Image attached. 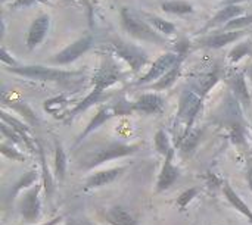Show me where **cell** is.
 Segmentation results:
<instances>
[{
    "label": "cell",
    "mask_w": 252,
    "mask_h": 225,
    "mask_svg": "<svg viewBox=\"0 0 252 225\" xmlns=\"http://www.w3.org/2000/svg\"><path fill=\"white\" fill-rule=\"evenodd\" d=\"M139 149H140V144H127V143H121V141L100 143V144H96L94 147L86 150L77 159V165L80 169L89 171V169H93L105 162L131 156V155L137 153Z\"/></svg>",
    "instance_id": "6da1fadb"
},
{
    "label": "cell",
    "mask_w": 252,
    "mask_h": 225,
    "mask_svg": "<svg viewBox=\"0 0 252 225\" xmlns=\"http://www.w3.org/2000/svg\"><path fill=\"white\" fill-rule=\"evenodd\" d=\"M204 97L196 90H185L179 100V111L174 119V147H179L185 137L193 130L196 116L202 109Z\"/></svg>",
    "instance_id": "7a4b0ae2"
},
{
    "label": "cell",
    "mask_w": 252,
    "mask_h": 225,
    "mask_svg": "<svg viewBox=\"0 0 252 225\" xmlns=\"http://www.w3.org/2000/svg\"><path fill=\"white\" fill-rule=\"evenodd\" d=\"M9 72L38 80V81H52V83H69L77 81L81 78V72L77 71H63V69H55L47 68L43 65H18V66H9L6 68Z\"/></svg>",
    "instance_id": "3957f363"
},
{
    "label": "cell",
    "mask_w": 252,
    "mask_h": 225,
    "mask_svg": "<svg viewBox=\"0 0 252 225\" xmlns=\"http://www.w3.org/2000/svg\"><path fill=\"white\" fill-rule=\"evenodd\" d=\"M121 24L123 28L134 38L142 41H149L155 44H165L167 40L164 35L155 31L154 27H151L145 18H140L136 12H133L130 7L121 9Z\"/></svg>",
    "instance_id": "277c9868"
},
{
    "label": "cell",
    "mask_w": 252,
    "mask_h": 225,
    "mask_svg": "<svg viewBox=\"0 0 252 225\" xmlns=\"http://www.w3.org/2000/svg\"><path fill=\"white\" fill-rule=\"evenodd\" d=\"M185 55H182L177 50H170L167 53H162L148 69L145 75H142L137 81H134V85H151L157 83L159 78H162L171 68H174L179 62L185 60Z\"/></svg>",
    "instance_id": "5b68a950"
},
{
    "label": "cell",
    "mask_w": 252,
    "mask_h": 225,
    "mask_svg": "<svg viewBox=\"0 0 252 225\" xmlns=\"http://www.w3.org/2000/svg\"><path fill=\"white\" fill-rule=\"evenodd\" d=\"M41 189L43 183H37L31 186L27 192H24L18 200V211L25 224H35V221H38L41 215Z\"/></svg>",
    "instance_id": "8992f818"
},
{
    "label": "cell",
    "mask_w": 252,
    "mask_h": 225,
    "mask_svg": "<svg viewBox=\"0 0 252 225\" xmlns=\"http://www.w3.org/2000/svg\"><path fill=\"white\" fill-rule=\"evenodd\" d=\"M111 47L114 50V53L121 57L133 72H139L146 63H148V55L146 52H143L140 47L126 43L123 40H114L111 43Z\"/></svg>",
    "instance_id": "52a82bcc"
},
{
    "label": "cell",
    "mask_w": 252,
    "mask_h": 225,
    "mask_svg": "<svg viewBox=\"0 0 252 225\" xmlns=\"http://www.w3.org/2000/svg\"><path fill=\"white\" fill-rule=\"evenodd\" d=\"M121 78H123V72L118 68V65L115 63V60L111 57H105L102 60L100 66L94 71V74L92 77V84H93V87L105 91L106 88H109L114 84H117L118 81H121Z\"/></svg>",
    "instance_id": "ba28073f"
},
{
    "label": "cell",
    "mask_w": 252,
    "mask_h": 225,
    "mask_svg": "<svg viewBox=\"0 0 252 225\" xmlns=\"http://www.w3.org/2000/svg\"><path fill=\"white\" fill-rule=\"evenodd\" d=\"M94 38L93 35L87 34L81 38H78L77 41H74L72 44H69L68 47H65L63 50H61L59 53H56L50 62L55 65H68L74 60H77L78 57H81L86 52H89L93 47Z\"/></svg>",
    "instance_id": "9c48e42d"
},
{
    "label": "cell",
    "mask_w": 252,
    "mask_h": 225,
    "mask_svg": "<svg viewBox=\"0 0 252 225\" xmlns=\"http://www.w3.org/2000/svg\"><path fill=\"white\" fill-rule=\"evenodd\" d=\"M174 150H176V147H173L170 150V153L164 158V164H162V168L159 171L158 181H157V192L158 193L168 190L180 177V171L174 165Z\"/></svg>",
    "instance_id": "30bf717a"
},
{
    "label": "cell",
    "mask_w": 252,
    "mask_h": 225,
    "mask_svg": "<svg viewBox=\"0 0 252 225\" xmlns=\"http://www.w3.org/2000/svg\"><path fill=\"white\" fill-rule=\"evenodd\" d=\"M165 100L158 93H143L133 102V109L145 115H159L164 112Z\"/></svg>",
    "instance_id": "8fae6325"
},
{
    "label": "cell",
    "mask_w": 252,
    "mask_h": 225,
    "mask_svg": "<svg viewBox=\"0 0 252 225\" xmlns=\"http://www.w3.org/2000/svg\"><path fill=\"white\" fill-rule=\"evenodd\" d=\"M49 27H50V16L47 13H41L38 15L27 34V49L28 50H34L35 47H38L43 40L46 38L47 32H49Z\"/></svg>",
    "instance_id": "7c38bea8"
},
{
    "label": "cell",
    "mask_w": 252,
    "mask_h": 225,
    "mask_svg": "<svg viewBox=\"0 0 252 225\" xmlns=\"http://www.w3.org/2000/svg\"><path fill=\"white\" fill-rule=\"evenodd\" d=\"M126 169H127L126 167H118V168H109V169L97 171L86 180L84 190H94V189L105 187V186L114 183L121 174H124Z\"/></svg>",
    "instance_id": "4fadbf2b"
},
{
    "label": "cell",
    "mask_w": 252,
    "mask_h": 225,
    "mask_svg": "<svg viewBox=\"0 0 252 225\" xmlns=\"http://www.w3.org/2000/svg\"><path fill=\"white\" fill-rule=\"evenodd\" d=\"M103 217L111 225H139L137 218L133 215V212L121 205L106 208L103 211Z\"/></svg>",
    "instance_id": "5bb4252c"
},
{
    "label": "cell",
    "mask_w": 252,
    "mask_h": 225,
    "mask_svg": "<svg viewBox=\"0 0 252 225\" xmlns=\"http://www.w3.org/2000/svg\"><path fill=\"white\" fill-rule=\"evenodd\" d=\"M112 116H117V112H115V109H114V105H103L97 112H96V115L92 118V121L87 124V127L84 128V131L78 136V139H77V141H75V146L77 144H80L87 136H90L93 131H96L100 125H103L108 119H111Z\"/></svg>",
    "instance_id": "9a60e30c"
},
{
    "label": "cell",
    "mask_w": 252,
    "mask_h": 225,
    "mask_svg": "<svg viewBox=\"0 0 252 225\" xmlns=\"http://www.w3.org/2000/svg\"><path fill=\"white\" fill-rule=\"evenodd\" d=\"M244 34H245V31H242V29L221 31V32H217V34H213V35H208V37L202 38L199 41V44L204 46V47H208V49H221V47L239 40Z\"/></svg>",
    "instance_id": "2e32d148"
},
{
    "label": "cell",
    "mask_w": 252,
    "mask_h": 225,
    "mask_svg": "<svg viewBox=\"0 0 252 225\" xmlns=\"http://www.w3.org/2000/svg\"><path fill=\"white\" fill-rule=\"evenodd\" d=\"M229 84H230V88H232V91L235 94V99L239 103H242L244 106H250L251 105V94H250V90H248L245 72L236 71L229 78Z\"/></svg>",
    "instance_id": "e0dca14e"
},
{
    "label": "cell",
    "mask_w": 252,
    "mask_h": 225,
    "mask_svg": "<svg viewBox=\"0 0 252 225\" xmlns=\"http://www.w3.org/2000/svg\"><path fill=\"white\" fill-rule=\"evenodd\" d=\"M242 13H244V7L241 4H226L223 9H220L216 13L214 18L210 19V22L205 25L204 31L210 29V28H214V27H219V25H226L230 21H233L235 18L242 16Z\"/></svg>",
    "instance_id": "ac0fdd59"
},
{
    "label": "cell",
    "mask_w": 252,
    "mask_h": 225,
    "mask_svg": "<svg viewBox=\"0 0 252 225\" xmlns=\"http://www.w3.org/2000/svg\"><path fill=\"white\" fill-rule=\"evenodd\" d=\"M0 115H1V121L6 122L9 127H12V128L21 136V139H22L24 143H25V147H27L31 153H35V152H37V147L34 146V139H31V136H30V128H28L22 121H19V119H16V118H13V116H9V115L4 113V112H1Z\"/></svg>",
    "instance_id": "d6986e66"
},
{
    "label": "cell",
    "mask_w": 252,
    "mask_h": 225,
    "mask_svg": "<svg viewBox=\"0 0 252 225\" xmlns=\"http://www.w3.org/2000/svg\"><path fill=\"white\" fill-rule=\"evenodd\" d=\"M223 193H224V197L229 200V203L238 211V212H241L245 218H248V221L251 223L252 225V211L250 209V206L242 200V197L230 187V184L229 183H226L224 181V184H223Z\"/></svg>",
    "instance_id": "ffe728a7"
},
{
    "label": "cell",
    "mask_w": 252,
    "mask_h": 225,
    "mask_svg": "<svg viewBox=\"0 0 252 225\" xmlns=\"http://www.w3.org/2000/svg\"><path fill=\"white\" fill-rule=\"evenodd\" d=\"M182 63L183 62H179L174 68H171L162 78H159L157 83L151 84V85H146L149 90H154V91H164V90H168L176 81L177 78L180 77V72H182Z\"/></svg>",
    "instance_id": "44dd1931"
},
{
    "label": "cell",
    "mask_w": 252,
    "mask_h": 225,
    "mask_svg": "<svg viewBox=\"0 0 252 225\" xmlns=\"http://www.w3.org/2000/svg\"><path fill=\"white\" fill-rule=\"evenodd\" d=\"M55 178L59 181H63L65 175H66V168H68V156L66 152L63 149V146L56 141L55 143Z\"/></svg>",
    "instance_id": "7402d4cb"
},
{
    "label": "cell",
    "mask_w": 252,
    "mask_h": 225,
    "mask_svg": "<svg viewBox=\"0 0 252 225\" xmlns=\"http://www.w3.org/2000/svg\"><path fill=\"white\" fill-rule=\"evenodd\" d=\"M143 18H145V21H146L151 27L155 28L157 32H159V34L164 35V37H165V35H173V34L177 31V27H176L173 22L165 21V19L161 18V16L143 13Z\"/></svg>",
    "instance_id": "603a6c76"
},
{
    "label": "cell",
    "mask_w": 252,
    "mask_h": 225,
    "mask_svg": "<svg viewBox=\"0 0 252 225\" xmlns=\"http://www.w3.org/2000/svg\"><path fill=\"white\" fill-rule=\"evenodd\" d=\"M37 144V153L40 156V162H41V183H43V187L46 190V196L50 197L52 196V192H53V177L49 171V167H47V161H46V155H44V150L41 147V144L38 141H35Z\"/></svg>",
    "instance_id": "cb8c5ba5"
},
{
    "label": "cell",
    "mask_w": 252,
    "mask_h": 225,
    "mask_svg": "<svg viewBox=\"0 0 252 225\" xmlns=\"http://www.w3.org/2000/svg\"><path fill=\"white\" fill-rule=\"evenodd\" d=\"M161 9L167 13H173V15H189L193 12V6L189 1L185 0H171V1H165L161 4Z\"/></svg>",
    "instance_id": "d4e9b609"
},
{
    "label": "cell",
    "mask_w": 252,
    "mask_h": 225,
    "mask_svg": "<svg viewBox=\"0 0 252 225\" xmlns=\"http://www.w3.org/2000/svg\"><path fill=\"white\" fill-rule=\"evenodd\" d=\"M154 144H155V150L161 155V156H167L170 153V150L173 149L171 146V141H170V137L168 134L165 133V130H158L157 134L154 136Z\"/></svg>",
    "instance_id": "484cf974"
},
{
    "label": "cell",
    "mask_w": 252,
    "mask_h": 225,
    "mask_svg": "<svg viewBox=\"0 0 252 225\" xmlns=\"http://www.w3.org/2000/svg\"><path fill=\"white\" fill-rule=\"evenodd\" d=\"M201 134H202V131H201L199 128H193V130L185 137V140L180 143V146H179L180 152H182L183 155H190V153L195 150V147L198 146L199 139H201Z\"/></svg>",
    "instance_id": "4316f807"
},
{
    "label": "cell",
    "mask_w": 252,
    "mask_h": 225,
    "mask_svg": "<svg viewBox=\"0 0 252 225\" xmlns=\"http://www.w3.org/2000/svg\"><path fill=\"white\" fill-rule=\"evenodd\" d=\"M66 106H68V100L65 96H58V97H53V99L44 102V111L52 113L56 118H61L59 113H63V109Z\"/></svg>",
    "instance_id": "83f0119b"
},
{
    "label": "cell",
    "mask_w": 252,
    "mask_h": 225,
    "mask_svg": "<svg viewBox=\"0 0 252 225\" xmlns=\"http://www.w3.org/2000/svg\"><path fill=\"white\" fill-rule=\"evenodd\" d=\"M252 55V43L251 41H244V43H239L236 44L230 53H229V59L232 63H238L241 59H244L245 56Z\"/></svg>",
    "instance_id": "f1b7e54d"
},
{
    "label": "cell",
    "mask_w": 252,
    "mask_h": 225,
    "mask_svg": "<svg viewBox=\"0 0 252 225\" xmlns=\"http://www.w3.org/2000/svg\"><path fill=\"white\" fill-rule=\"evenodd\" d=\"M199 193H201V189H199V187H190V189L185 190V192L177 197V200H176V205H177L179 211H180V212L186 211V208L189 206V203H190Z\"/></svg>",
    "instance_id": "f546056e"
},
{
    "label": "cell",
    "mask_w": 252,
    "mask_h": 225,
    "mask_svg": "<svg viewBox=\"0 0 252 225\" xmlns=\"http://www.w3.org/2000/svg\"><path fill=\"white\" fill-rule=\"evenodd\" d=\"M13 143H10V146L9 144H6V141L3 140L1 141V144H0V150H1V153H3V156H6V158H9V159H12V161H18V162H25V155L24 153H21L19 150H16L13 146H12Z\"/></svg>",
    "instance_id": "4dcf8cb0"
},
{
    "label": "cell",
    "mask_w": 252,
    "mask_h": 225,
    "mask_svg": "<svg viewBox=\"0 0 252 225\" xmlns=\"http://www.w3.org/2000/svg\"><path fill=\"white\" fill-rule=\"evenodd\" d=\"M0 130H1V134H3V137L4 139H7L10 143H13V144H18V146H24L25 147V143H24V140L21 139V136L12 128V127H9L6 122H3L1 121V125H0Z\"/></svg>",
    "instance_id": "1f68e13d"
},
{
    "label": "cell",
    "mask_w": 252,
    "mask_h": 225,
    "mask_svg": "<svg viewBox=\"0 0 252 225\" xmlns=\"http://www.w3.org/2000/svg\"><path fill=\"white\" fill-rule=\"evenodd\" d=\"M252 24V13L251 15H247V16H239V18H235L233 21H230L229 24L224 25V31H235V29H241V28H245L248 25Z\"/></svg>",
    "instance_id": "d6a6232c"
},
{
    "label": "cell",
    "mask_w": 252,
    "mask_h": 225,
    "mask_svg": "<svg viewBox=\"0 0 252 225\" xmlns=\"http://www.w3.org/2000/svg\"><path fill=\"white\" fill-rule=\"evenodd\" d=\"M63 225H96L93 224L89 218H86V217H71V218H68V221H65V224Z\"/></svg>",
    "instance_id": "836d02e7"
},
{
    "label": "cell",
    "mask_w": 252,
    "mask_h": 225,
    "mask_svg": "<svg viewBox=\"0 0 252 225\" xmlns=\"http://www.w3.org/2000/svg\"><path fill=\"white\" fill-rule=\"evenodd\" d=\"M0 59H1V62L4 63V65H7V66H18V62L6 52V49H4V46H1V50H0Z\"/></svg>",
    "instance_id": "e575fe53"
},
{
    "label": "cell",
    "mask_w": 252,
    "mask_h": 225,
    "mask_svg": "<svg viewBox=\"0 0 252 225\" xmlns=\"http://www.w3.org/2000/svg\"><path fill=\"white\" fill-rule=\"evenodd\" d=\"M47 0H15L10 7H28L34 3H46Z\"/></svg>",
    "instance_id": "d590c367"
},
{
    "label": "cell",
    "mask_w": 252,
    "mask_h": 225,
    "mask_svg": "<svg viewBox=\"0 0 252 225\" xmlns=\"http://www.w3.org/2000/svg\"><path fill=\"white\" fill-rule=\"evenodd\" d=\"M63 220V217L62 215H59V217H55V218H52V220H49V221H46V223H41V224H24V225H58L61 221Z\"/></svg>",
    "instance_id": "8d00e7d4"
},
{
    "label": "cell",
    "mask_w": 252,
    "mask_h": 225,
    "mask_svg": "<svg viewBox=\"0 0 252 225\" xmlns=\"http://www.w3.org/2000/svg\"><path fill=\"white\" fill-rule=\"evenodd\" d=\"M247 180H248V184H250V189H251L252 192V167L248 169V172H247Z\"/></svg>",
    "instance_id": "74e56055"
},
{
    "label": "cell",
    "mask_w": 252,
    "mask_h": 225,
    "mask_svg": "<svg viewBox=\"0 0 252 225\" xmlns=\"http://www.w3.org/2000/svg\"><path fill=\"white\" fill-rule=\"evenodd\" d=\"M245 75L248 77V80L251 81V84H252V65H250V66L245 69Z\"/></svg>",
    "instance_id": "f35d334b"
},
{
    "label": "cell",
    "mask_w": 252,
    "mask_h": 225,
    "mask_svg": "<svg viewBox=\"0 0 252 225\" xmlns=\"http://www.w3.org/2000/svg\"><path fill=\"white\" fill-rule=\"evenodd\" d=\"M242 1H250V0H226V4H239Z\"/></svg>",
    "instance_id": "ab89813d"
}]
</instances>
